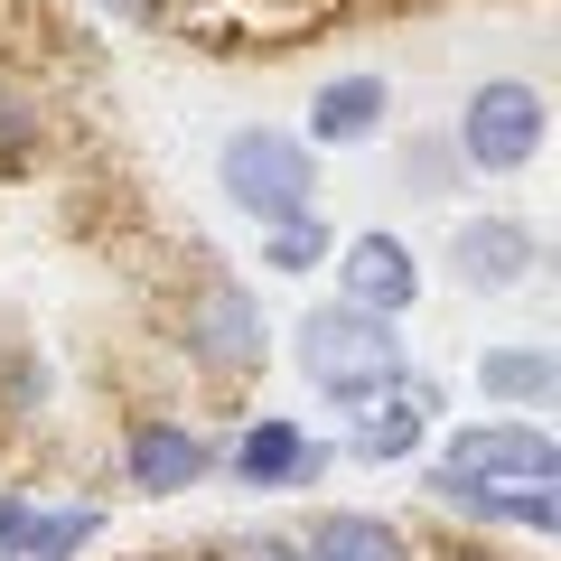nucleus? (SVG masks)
<instances>
[{
  "instance_id": "nucleus-18",
  "label": "nucleus",
  "mask_w": 561,
  "mask_h": 561,
  "mask_svg": "<svg viewBox=\"0 0 561 561\" xmlns=\"http://www.w3.org/2000/svg\"><path fill=\"white\" fill-rule=\"evenodd\" d=\"M20 534H28V496L0 486V552H20Z\"/></svg>"
},
{
  "instance_id": "nucleus-14",
  "label": "nucleus",
  "mask_w": 561,
  "mask_h": 561,
  "mask_svg": "<svg viewBox=\"0 0 561 561\" xmlns=\"http://www.w3.org/2000/svg\"><path fill=\"white\" fill-rule=\"evenodd\" d=\"M38 131H47L38 94H28L20 76H0V169H28V160H38Z\"/></svg>"
},
{
  "instance_id": "nucleus-7",
  "label": "nucleus",
  "mask_w": 561,
  "mask_h": 561,
  "mask_svg": "<svg viewBox=\"0 0 561 561\" xmlns=\"http://www.w3.org/2000/svg\"><path fill=\"white\" fill-rule=\"evenodd\" d=\"M449 272L468 280V290H524V280L542 272V234L515 216H468L459 234H449Z\"/></svg>"
},
{
  "instance_id": "nucleus-13",
  "label": "nucleus",
  "mask_w": 561,
  "mask_h": 561,
  "mask_svg": "<svg viewBox=\"0 0 561 561\" xmlns=\"http://www.w3.org/2000/svg\"><path fill=\"white\" fill-rule=\"evenodd\" d=\"M478 383H486V402H552V356L542 346H486Z\"/></svg>"
},
{
  "instance_id": "nucleus-19",
  "label": "nucleus",
  "mask_w": 561,
  "mask_h": 561,
  "mask_svg": "<svg viewBox=\"0 0 561 561\" xmlns=\"http://www.w3.org/2000/svg\"><path fill=\"white\" fill-rule=\"evenodd\" d=\"M103 10H113V20H140V28H150V20H169V0H103Z\"/></svg>"
},
{
  "instance_id": "nucleus-5",
  "label": "nucleus",
  "mask_w": 561,
  "mask_h": 561,
  "mask_svg": "<svg viewBox=\"0 0 561 561\" xmlns=\"http://www.w3.org/2000/svg\"><path fill=\"white\" fill-rule=\"evenodd\" d=\"M179 337H187V356H197L206 375H225V383L253 375V365L272 356V319H262V300L243 290V280H197Z\"/></svg>"
},
{
  "instance_id": "nucleus-8",
  "label": "nucleus",
  "mask_w": 561,
  "mask_h": 561,
  "mask_svg": "<svg viewBox=\"0 0 561 561\" xmlns=\"http://www.w3.org/2000/svg\"><path fill=\"white\" fill-rule=\"evenodd\" d=\"M225 468H234V486H262V496H280V486H309V478H319L328 449L309 440L300 421L262 412V421H243V440L225 449Z\"/></svg>"
},
{
  "instance_id": "nucleus-16",
  "label": "nucleus",
  "mask_w": 561,
  "mask_h": 561,
  "mask_svg": "<svg viewBox=\"0 0 561 561\" xmlns=\"http://www.w3.org/2000/svg\"><path fill=\"white\" fill-rule=\"evenodd\" d=\"M328 253H337V234L319 225V206H309V216H290V225H272V243H262V262H272V272H290V280L319 272Z\"/></svg>"
},
{
  "instance_id": "nucleus-6",
  "label": "nucleus",
  "mask_w": 561,
  "mask_h": 561,
  "mask_svg": "<svg viewBox=\"0 0 561 561\" xmlns=\"http://www.w3.org/2000/svg\"><path fill=\"white\" fill-rule=\"evenodd\" d=\"M431 412H440V383L412 375V365H402L393 383H375V393H356V459H375V468L412 459V449L431 440Z\"/></svg>"
},
{
  "instance_id": "nucleus-3",
  "label": "nucleus",
  "mask_w": 561,
  "mask_h": 561,
  "mask_svg": "<svg viewBox=\"0 0 561 561\" xmlns=\"http://www.w3.org/2000/svg\"><path fill=\"white\" fill-rule=\"evenodd\" d=\"M300 375L319 383L328 402H356V393H375V383H393L402 375V337H393V319H375V309H309L300 319Z\"/></svg>"
},
{
  "instance_id": "nucleus-1",
  "label": "nucleus",
  "mask_w": 561,
  "mask_h": 561,
  "mask_svg": "<svg viewBox=\"0 0 561 561\" xmlns=\"http://www.w3.org/2000/svg\"><path fill=\"white\" fill-rule=\"evenodd\" d=\"M561 449L542 421H468L449 431L440 468H431V496L459 505V515H486V524H534L552 534L561 524Z\"/></svg>"
},
{
  "instance_id": "nucleus-10",
  "label": "nucleus",
  "mask_w": 561,
  "mask_h": 561,
  "mask_svg": "<svg viewBox=\"0 0 561 561\" xmlns=\"http://www.w3.org/2000/svg\"><path fill=\"white\" fill-rule=\"evenodd\" d=\"M337 280H346V309H375V319H402L421 300V262L402 234H356L337 253Z\"/></svg>"
},
{
  "instance_id": "nucleus-2",
  "label": "nucleus",
  "mask_w": 561,
  "mask_h": 561,
  "mask_svg": "<svg viewBox=\"0 0 561 561\" xmlns=\"http://www.w3.org/2000/svg\"><path fill=\"white\" fill-rule=\"evenodd\" d=\"M216 179H225V206H243V216H262V225H290V216L319 206V160H309V140L272 131V122H253V131L225 140Z\"/></svg>"
},
{
  "instance_id": "nucleus-17",
  "label": "nucleus",
  "mask_w": 561,
  "mask_h": 561,
  "mask_svg": "<svg viewBox=\"0 0 561 561\" xmlns=\"http://www.w3.org/2000/svg\"><path fill=\"white\" fill-rule=\"evenodd\" d=\"M216 561H309V552L280 534H234V542H216Z\"/></svg>"
},
{
  "instance_id": "nucleus-4",
  "label": "nucleus",
  "mask_w": 561,
  "mask_h": 561,
  "mask_svg": "<svg viewBox=\"0 0 561 561\" xmlns=\"http://www.w3.org/2000/svg\"><path fill=\"white\" fill-rule=\"evenodd\" d=\"M542 140H552V103H542V84H524V76L478 84V94H468V113H459V150H468V169H486V179L534 169Z\"/></svg>"
},
{
  "instance_id": "nucleus-11",
  "label": "nucleus",
  "mask_w": 561,
  "mask_h": 561,
  "mask_svg": "<svg viewBox=\"0 0 561 561\" xmlns=\"http://www.w3.org/2000/svg\"><path fill=\"white\" fill-rule=\"evenodd\" d=\"M383 113H393V84L383 76H328L309 94V150H356V140L383 131Z\"/></svg>"
},
{
  "instance_id": "nucleus-20",
  "label": "nucleus",
  "mask_w": 561,
  "mask_h": 561,
  "mask_svg": "<svg viewBox=\"0 0 561 561\" xmlns=\"http://www.w3.org/2000/svg\"><path fill=\"white\" fill-rule=\"evenodd\" d=\"M449 561H496V552H478V542H468V552H449Z\"/></svg>"
},
{
  "instance_id": "nucleus-9",
  "label": "nucleus",
  "mask_w": 561,
  "mask_h": 561,
  "mask_svg": "<svg viewBox=\"0 0 561 561\" xmlns=\"http://www.w3.org/2000/svg\"><path fill=\"white\" fill-rule=\"evenodd\" d=\"M216 468V449L187 431V421H131V440H122V478L140 486V496H187V486Z\"/></svg>"
},
{
  "instance_id": "nucleus-12",
  "label": "nucleus",
  "mask_w": 561,
  "mask_h": 561,
  "mask_svg": "<svg viewBox=\"0 0 561 561\" xmlns=\"http://www.w3.org/2000/svg\"><path fill=\"white\" fill-rule=\"evenodd\" d=\"M300 552L309 561H412V542H402L383 515H319Z\"/></svg>"
},
{
  "instance_id": "nucleus-15",
  "label": "nucleus",
  "mask_w": 561,
  "mask_h": 561,
  "mask_svg": "<svg viewBox=\"0 0 561 561\" xmlns=\"http://www.w3.org/2000/svg\"><path fill=\"white\" fill-rule=\"evenodd\" d=\"M94 524H103V505H66V515H28V534H20V561H66V552H84V542H94Z\"/></svg>"
}]
</instances>
